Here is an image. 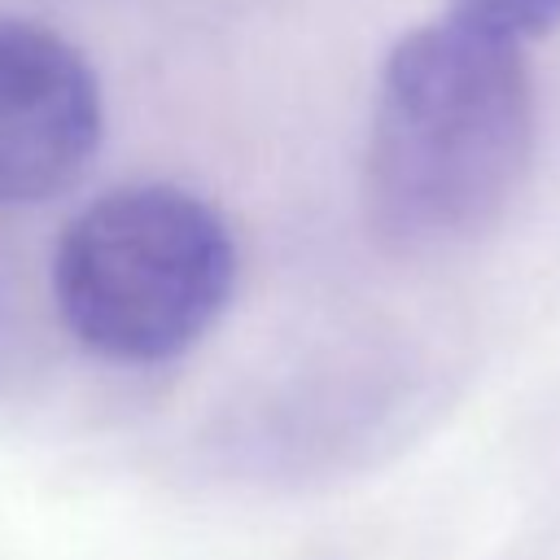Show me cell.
Masks as SVG:
<instances>
[{
  "label": "cell",
  "mask_w": 560,
  "mask_h": 560,
  "mask_svg": "<svg viewBox=\"0 0 560 560\" xmlns=\"http://www.w3.org/2000/svg\"><path fill=\"white\" fill-rule=\"evenodd\" d=\"M534 88L516 44L455 18L407 31L376 79L363 206L389 245L481 236L525 179Z\"/></svg>",
  "instance_id": "1"
},
{
  "label": "cell",
  "mask_w": 560,
  "mask_h": 560,
  "mask_svg": "<svg viewBox=\"0 0 560 560\" xmlns=\"http://www.w3.org/2000/svg\"><path fill=\"white\" fill-rule=\"evenodd\" d=\"M52 306L96 359L153 368L188 354L228 311L236 241L175 184H122L88 201L52 249Z\"/></svg>",
  "instance_id": "2"
},
{
  "label": "cell",
  "mask_w": 560,
  "mask_h": 560,
  "mask_svg": "<svg viewBox=\"0 0 560 560\" xmlns=\"http://www.w3.org/2000/svg\"><path fill=\"white\" fill-rule=\"evenodd\" d=\"M101 136L105 101L92 61L44 22L0 18V206L74 188Z\"/></svg>",
  "instance_id": "3"
},
{
  "label": "cell",
  "mask_w": 560,
  "mask_h": 560,
  "mask_svg": "<svg viewBox=\"0 0 560 560\" xmlns=\"http://www.w3.org/2000/svg\"><path fill=\"white\" fill-rule=\"evenodd\" d=\"M446 18L521 48L560 26V0H446Z\"/></svg>",
  "instance_id": "4"
}]
</instances>
